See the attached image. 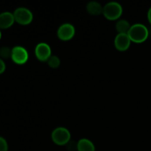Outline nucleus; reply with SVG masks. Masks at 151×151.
Wrapping results in <instances>:
<instances>
[{"instance_id":"nucleus-1","label":"nucleus","mask_w":151,"mask_h":151,"mask_svg":"<svg viewBox=\"0 0 151 151\" xmlns=\"http://www.w3.org/2000/svg\"><path fill=\"white\" fill-rule=\"evenodd\" d=\"M131 42L141 44L145 42L149 36V30L142 24H135L132 25L128 32Z\"/></svg>"},{"instance_id":"nucleus-2","label":"nucleus","mask_w":151,"mask_h":151,"mask_svg":"<svg viewBox=\"0 0 151 151\" xmlns=\"http://www.w3.org/2000/svg\"><path fill=\"white\" fill-rule=\"evenodd\" d=\"M103 14L108 20H117L122 14V7L118 2L111 1L103 7Z\"/></svg>"},{"instance_id":"nucleus-3","label":"nucleus","mask_w":151,"mask_h":151,"mask_svg":"<svg viewBox=\"0 0 151 151\" xmlns=\"http://www.w3.org/2000/svg\"><path fill=\"white\" fill-rule=\"evenodd\" d=\"M52 139L58 145H66L71 140V134L69 130L63 127L55 128L52 133Z\"/></svg>"},{"instance_id":"nucleus-4","label":"nucleus","mask_w":151,"mask_h":151,"mask_svg":"<svg viewBox=\"0 0 151 151\" xmlns=\"http://www.w3.org/2000/svg\"><path fill=\"white\" fill-rule=\"evenodd\" d=\"M15 22L21 25H28L32 22L33 15L29 9L26 7H18L13 13Z\"/></svg>"},{"instance_id":"nucleus-5","label":"nucleus","mask_w":151,"mask_h":151,"mask_svg":"<svg viewBox=\"0 0 151 151\" xmlns=\"http://www.w3.org/2000/svg\"><path fill=\"white\" fill-rule=\"evenodd\" d=\"M11 59L18 65H23L27 62L29 55L24 47L22 46H16L12 49Z\"/></svg>"},{"instance_id":"nucleus-6","label":"nucleus","mask_w":151,"mask_h":151,"mask_svg":"<svg viewBox=\"0 0 151 151\" xmlns=\"http://www.w3.org/2000/svg\"><path fill=\"white\" fill-rule=\"evenodd\" d=\"M75 34V27L69 23H65L60 25L57 32V35L59 39L63 41L71 40L74 37Z\"/></svg>"},{"instance_id":"nucleus-7","label":"nucleus","mask_w":151,"mask_h":151,"mask_svg":"<svg viewBox=\"0 0 151 151\" xmlns=\"http://www.w3.org/2000/svg\"><path fill=\"white\" fill-rule=\"evenodd\" d=\"M35 54L37 59L41 62H45L52 56V50L50 46L46 43H39L35 47Z\"/></svg>"},{"instance_id":"nucleus-8","label":"nucleus","mask_w":151,"mask_h":151,"mask_svg":"<svg viewBox=\"0 0 151 151\" xmlns=\"http://www.w3.org/2000/svg\"><path fill=\"white\" fill-rule=\"evenodd\" d=\"M131 41L128 34H118L114 39L115 48L121 52L126 51L131 45Z\"/></svg>"},{"instance_id":"nucleus-9","label":"nucleus","mask_w":151,"mask_h":151,"mask_svg":"<svg viewBox=\"0 0 151 151\" xmlns=\"http://www.w3.org/2000/svg\"><path fill=\"white\" fill-rule=\"evenodd\" d=\"M13 13L10 12H3L0 13V29H7L14 24Z\"/></svg>"},{"instance_id":"nucleus-10","label":"nucleus","mask_w":151,"mask_h":151,"mask_svg":"<svg viewBox=\"0 0 151 151\" xmlns=\"http://www.w3.org/2000/svg\"><path fill=\"white\" fill-rule=\"evenodd\" d=\"M86 10L89 14L92 16H99L103 14V7L97 1H90L86 5Z\"/></svg>"},{"instance_id":"nucleus-11","label":"nucleus","mask_w":151,"mask_h":151,"mask_svg":"<svg viewBox=\"0 0 151 151\" xmlns=\"http://www.w3.org/2000/svg\"><path fill=\"white\" fill-rule=\"evenodd\" d=\"M78 151H95V146L87 139H81L78 142Z\"/></svg>"},{"instance_id":"nucleus-12","label":"nucleus","mask_w":151,"mask_h":151,"mask_svg":"<svg viewBox=\"0 0 151 151\" xmlns=\"http://www.w3.org/2000/svg\"><path fill=\"white\" fill-rule=\"evenodd\" d=\"M131 27L128 21L125 19H121L116 22L115 27L118 32V34H128Z\"/></svg>"},{"instance_id":"nucleus-13","label":"nucleus","mask_w":151,"mask_h":151,"mask_svg":"<svg viewBox=\"0 0 151 151\" xmlns=\"http://www.w3.org/2000/svg\"><path fill=\"white\" fill-rule=\"evenodd\" d=\"M47 63H48L50 67L52 68V69H57L60 66V60L58 56L52 55L50 58V59L47 60Z\"/></svg>"},{"instance_id":"nucleus-14","label":"nucleus","mask_w":151,"mask_h":151,"mask_svg":"<svg viewBox=\"0 0 151 151\" xmlns=\"http://www.w3.org/2000/svg\"><path fill=\"white\" fill-rule=\"evenodd\" d=\"M12 49H10L7 47H3L0 48V57L2 58L7 59L11 58Z\"/></svg>"},{"instance_id":"nucleus-15","label":"nucleus","mask_w":151,"mask_h":151,"mask_svg":"<svg viewBox=\"0 0 151 151\" xmlns=\"http://www.w3.org/2000/svg\"><path fill=\"white\" fill-rule=\"evenodd\" d=\"M66 145V148L69 151H75L78 150V142H75V141H72V140H70Z\"/></svg>"},{"instance_id":"nucleus-16","label":"nucleus","mask_w":151,"mask_h":151,"mask_svg":"<svg viewBox=\"0 0 151 151\" xmlns=\"http://www.w3.org/2000/svg\"><path fill=\"white\" fill-rule=\"evenodd\" d=\"M8 150V145L4 138L0 137V151Z\"/></svg>"},{"instance_id":"nucleus-17","label":"nucleus","mask_w":151,"mask_h":151,"mask_svg":"<svg viewBox=\"0 0 151 151\" xmlns=\"http://www.w3.org/2000/svg\"><path fill=\"white\" fill-rule=\"evenodd\" d=\"M5 69H6V66L4 60H3L1 58H0V74H2L3 72L5 71Z\"/></svg>"},{"instance_id":"nucleus-18","label":"nucleus","mask_w":151,"mask_h":151,"mask_svg":"<svg viewBox=\"0 0 151 151\" xmlns=\"http://www.w3.org/2000/svg\"><path fill=\"white\" fill-rule=\"evenodd\" d=\"M147 19H148V22H150L151 24V7L148 10V12H147Z\"/></svg>"},{"instance_id":"nucleus-19","label":"nucleus","mask_w":151,"mask_h":151,"mask_svg":"<svg viewBox=\"0 0 151 151\" xmlns=\"http://www.w3.org/2000/svg\"><path fill=\"white\" fill-rule=\"evenodd\" d=\"M1 38V29H0V39Z\"/></svg>"},{"instance_id":"nucleus-20","label":"nucleus","mask_w":151,"mask_h":151,"mask_svg":"<svg viewBox=\"0 0 151 151\" xmlns=\"http://www.w3.org/2000/svg\"><path fill=\"white\" fill-rule=\"evenodd\" d=\"M151 35V30L150 31H149V35Z\"/></svg>"}]
</instances>
